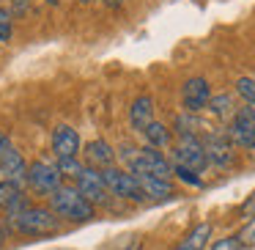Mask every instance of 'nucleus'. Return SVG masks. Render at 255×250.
<instances>
[{"mask_svg": "<svg viewBox=\"0 0 255 250\" xmlns=\"http://www.w3.org/2000/svg\"><path fill=\"white\" fill-rule=\"evenodd\" d=\"M228 138L233 146H242L247 151H255V121L250 118V113L236 110V116L231 118V127H228Z\"/></svg>", "mask_w": 255, "mask_h": 250, "instance_id": "11", "label": "nucleus"}, {"mask_svg": "<svg viewBox=\"0 0 255 250\" xmlns=\"http://www.w3.org/2000/svg\"><path fill=\"white\" fill-rule=\"evenodd\" d=\"M124 0H105V6H110V8H116V6H121Z\"/></svg>", "mask_w": 255, "mask_h": 250, "instance_id": "28", "label": "nucleus"}, {"mask_svg": "<svg viewBox=\"0 0 255 250\" xmlns=\"http://www.w3.org/2000/svg\"><path fill=\"white\" fill-rule=\"evenodd\" d=\"M118 160H121L124 165H129V171H132L134 176H140V173L156 176V179H170L173 176V165L167 162V157H162V151L151 149V146H145V149L124 146V149L118 151Z\"/></svg>", "mask_w": 255, "mask_h": 250, "instance_id": "1", "label": "nucleus"}, {"mask_svg": "<svg viewBox=\"0 0 255 250\" xmlns=\"http://www.w3.org/2000/svg\"><path fill=\"white\" fill-rule=\"evenodd\" d=\"M50 209L55 212V217H63V220H72V223L94 220V204H88L80 195V190L72 187V184H61L50 195Z\"/></svg>", "mask_w": 255, "mask_h": 250, "instance_id": "2", "label": "nucleus"}, {"mask_svg": "<svg viewBox=\"0 0 255 250\" xmlns=\"http://www.w3.org/2000/svg\"><path fill=\"white\" fill-rule=\"evenodd\" d=\"M140 184V190H143L145 198H156V201H165L173 195V182L170 179H156V176H145V173H140V176H134Z\"/></svg>", "mask_w": 255, "mask_h": 250, "instance_id": "16", "label": "nucleus"}, {"mask_svg": "<svg viewBox=\"0 0 255 250\" xmlns=\"http://www.w3.org/2000/svg\"><path fill=\"white\" fill-rule=\"evenodd\" d=\"M173 160L176 165H184L195 173H203L209 160H206V151H203V140L198 135H184L178 138V143L173 146Z\"/></svg>", "mask_w": 255, "mask_h": 250, "instance_id": "4", "label": "nucleus"}, {"mask_svg": "<svg viewBox=\"0 0 255 250\" xmlns=\"http://www.w3.org/2000/svg\"><path fill=\"white\" fill-rule=\"evenodd\" d=\"M244 110H247V113H250V118H253V121H255V105H247V107H244Z\"/></svg>", "mask_w": 255, "mask_h": 250, "instance_id": "29", "label": "nucleus"}, {"mask_svg": "<svg viewBox=\"0 0 255 250\" xmlns=\"http://www.w3.org/2000/svg\"><path fill=\"white\" fill-rule=\"evenodd\" d=\"M236 94L247 105H255V77H239L236 80Z\"/></svg>", "mask_w": 255, "mask_h": 250, "instance_id": "21", "label": "nucleus"}, {"mask_svg": "<svg viewBox=\"0 0 255 250\" xmlns=\"http://www.w3.org/2000/svg\"><path fill=\"white\" fill-rule=\"evenodd\" d=\"M143 135H145V140H148L151 149H162V146L170 143V129H167L165 124H159V121H151L148 127L143 129Z\"/></svg>", "mask_w": 255, "mask_h": 250, "instance_id": "19", "label": "nucleus"}, {"mask_svg": "<svg viewBox=\"0 0 255 250\" xmlns=\"http://www.w3.org/2000/svg\"><path fill=\"white\" fill-rule=\"evenodd\" d=\"M8 39H11V14L0 8V44H6Z\"/></svg>", "mask_w": 255, "mask_h": 250, "instance_id": "23", "label": "nucleus"}, {"mask_svg": "<svg viewBox=\"0 0 255 250\" xmlns=\"http://www.w3.org/2000/svg\"><path fill=\"white\" fill-rule=\"evenodd\" d=\"M211 250H242V242H239V237H222L211 245Z\"/></svg>", "mask_w": 255, "mask_h": 250, "instance_id": "25", "label": "nucleus"}, {"mask_svg": "<svg viewBox=\"0 0 255 250\" xmlns=\"http://www.w3.org/2000/svg\"><path fill=\"white\" fill-rule=\"evenodd\" d=\"M211 239V223H198L195 228H189L184 234V239L173 250H203Z\"/></svg>", "mask_w": 255, "mask_h": 250, "instance_id": "17", "label": "nucleus"}, {"mask_svg": "<svg viewBox=\"0 0 255 250\" xmlns=\"http://www.w3.org/2000/svg\"><path fill=\"white\" fill-rule=\"evenodd\" d=\"M129 121H132V127L137 129V132H143V129L154 121V99L145 96V94L137 96V99L132 102V107H129Z\"/></svg>", "mask_w": 255, "mask_h": 250, "instance_id": "15", "label": "nucleus"}, {"mask_svg": "<svg viewBox=\"0 0 255 250\" xmlns=\"http://www.w3.org/2000/svg\"><path fill=\"white\" fill-rule=\"evenodd\" d=\"M0 245H3V231H0Z\"/></svg>", "mask_w": 255, "mask_h": 250, "instance_id": "30", "label": "nucleus"}, {"mask_svg": "<svg viewBox=\"0 0 255 250\" xmlns=\"http://www.w3.org/2000/svg\"><path fill=\"white\" fill-rule=\"evenodd\" d=\"M74 187L94 206H102L110 201V190H107L105 179H102V171H96V168H85V165L80 168V173L74 176Z\"/></svg>", "mask_w": 255, "mask_h": 250, "instance_id": "5", "label": "nucleus"}, {"mask_svg": "<svg viewBox=\"0 0 255 250\" xmlns=\"http://www.w3.org/2000/svg\"><path fill=\"white\" fill-rule=\"evenodd\" d=\"M206 107H209L217 118H233L236 116V107H233V96L231 94H214Z\"/></svg>", "mask_w": 255, "mask_h": 250, "instance_id": "18", "label": "nucleus"}, {"mask_svg": "<svg viewBox=\"0 0 255 250\" xmlns=\"http://www.w3.org/2000/svg\"><path fill=\"white\" fill-rule=\"evenodd\" d=\"M211 99V88H209V80L206 77H189L181 88V105L187 113H200Z\"/></svg>", "mask_w": 255, "mask_h": 250, "instance_id": "10", "label": "nucleus"}, {"mask_svg": "<svg viewBox=\"0 0 255 250\" xmlns=\"http://www.w3.org/2000/svg\"><path fill=\"white\" fill-rule=\"evenodd\" d=\"M52 151L58 160H77L80 154V135L69 124H58L52 129Z\"/></svg>", "mask_w": 255, "mask_h": 250, "instance_id": "12", "label": "nucleus"}, {"mask_svg": "<svg viewBox=\"0 0 255 250\" xmlns=\"http://www.w3.org/2000/svg\"><path fill=\"white\" fill-rule=\"evenodd\" d=\"M25 195H22V187L14 182H8V179H3L0 182V209H6L8 217H14L17 212L25 209Z\"/></svg>", "mask_w": 255, "mask_h": 250, "instance_id": "13", "label": "nucleus"}, {"mask_svg": "<svg viewBox=\"0 0 255 250\" xmlns=\"http://www.w3.org/2000/svg\"><path fill=\"white\" fill-rule=\"evenodd\" d=\"M25 182L30 184L33 193H41V195H52L58 187H61V171H58L52 162H44V160H36L28 165V173H25Z\"/></svg>", "mask_w": 255, "mask_h": 250, "instance_id": "7", "label": "nucleus"}, {"mask_svg": "<svg viewBox=\"0 0 255 250\" xmlns=\"http://www.w3.org/2000/svg\"><path fill=\"white\" fill-rule=\"evenodd\" d=\"M0 173L14 184H22L25 173H28L25 157L14 149V143L8 140V135H3V132H0Z\"/></svg>", "mask_w": 255, "mask_h": 250, "instance_id": "8", "label": "nucleus"}, {"mask_svg": "<svg viewBox=\"0 0 255 250\" xmlns=\"http://www.w3.org/2000/svg\"><path fill=\"white\" fill-rule=\"evenodd\" d=\"M11 226L19 234H30V237H41V234H52L58 231V217L52 209L44 206H25L22 212L11 217Z\"/></svg>", "mask_w": 255, "mask_h": 250, "instance_id": "3", "label": "nucleus"}, {"mask_svg": "<svg viewBox=\"0 0 255 250\" xmlns=\"http://www.w3.org/2000/svg\"><path fill=\"white\" fill-rule=\"evenodd\" d=\"M85 160L91 162V168H113V162H116V151H113V146L107 143V140H91L88 146H85Z\"/></svg>", "mask_w": 255, "mask_h": 250, "instance_id": "14", "label": "nucleus"}, {"mask_svg": "<svg viewBox=\"0 0 255 250\" xmlns=\"http://www.w3.org/2000/svg\"><path fill=\"white\" fill-rule=\"evenodd\" d=\"M239 242H242V248H255V217L242 228V234H239Z\"/></svg>", "mask_w": 255, "mask_h": 250, "instance_id": "24", "label": "nucleus"}, {"mask_svg": "<svg viewBox=\"0 0 255 250\" xmlns=\"http://www.w3.org/2000/svg\"><path fill=\"white\" fill-rule=\"evenodd\" d=\"M198 129H200V121L192 116V113L176 118V132H178V138H184V135H198Z\"/></svg>", "mask_w": 255, "mask_h": 250, "instance_id": "20", "label": "nucleus"}, {"mask_svg": "<svg viewBox=\"0 0 255 250\" xmlns=\"http://www.w3.org/2000/svg\"><path fill=\"white\" fill-rule=\"evenodd\" d=\"M80 3H88V0H80Z\"/></svg>", "mask_w": 255, "mask_h": 250, "instance_id": "31", "label": "nucleus"}, {"mask_svg": "<svg viewBox=\"0 0 255 250\" xmlns=\"http://www.w3.org/2000/svg\"><path fill=\"white\" fill-rule=\"evenodd\" d=\"M25 6H28V0H14V8L17 11H25Z\"/></svg>", "mask_w": 255, "mask_h": 250, "instance_id": "27", "label": "nucleus"}, {"mask_svg": "<svg viewBox=\"0 0 255 250\" xmlns=\"http://www.w3.org/2000/svg\"><path fill=\"white\" fill-rule=\"evenodd\" d=\"M55 168L61 171V176H63V173H72V176H77L83 165H80L77 160H58V165H55Z\"/></svg>", "mask_w": 255, "mask_h": 250, "instance_id": "26", "label": "nucleus"}, {"mask_svg": "<svg viewBox=\"0 0 255 250\" xmlns=\"http://www.w3.org/2000/svg\"><path fill=\"white\" fill-rule=\"evenodd\" d=\"M203 151H206V160L209 165L217 168H228L236 162V151H233V143L225 132H209L203 138Z\"/></svg>", "mask_w": 255, "mask_h": 250, "instance_id": "9", "label": "nucleus"}, {"mask_svg": "<svg viewBox=\"0 0 255 250\" xmlns=\"http://www.w3.org/2000/svg\"><path fill=\"white\" fill-rule=\"evenodd\" d=\"M173 176L181 179L184 184H189V187H200V184H203V179H200L198 173L189 171V168H184V165H173Z\"/></svg>", "mask_w": 255, "mask_h": 250, "instance_id": "22", "label": "nucleus"}, {"mask_svg": "<svg viewBox=\"0 0 255 250\" xmlns=\"http://www.w3.org/2000/svg\"><path fill=\"white\" fill-rule=\"evenodd\" d=\"M102 179H105L110 195H118V198H127V201H145L134 173L121 171V168H105V171H102Z\"/></svg>", "mask_w": 255, "mask_h": 250, "instance_id": "6", "label": "nucleus"}]
</instances>
